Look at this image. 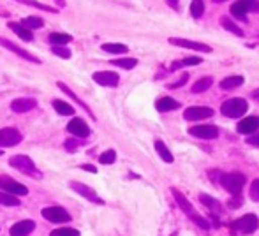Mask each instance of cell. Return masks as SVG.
I'll return each mask as SVG.
<instances>
[{
	"label": "cell",
	"instance_id": "obj_1",
	"mask_svg": "<svg viewBox=\"0 0 259 236\" xmlns=\"http://www.w3.org/2000/svg\"><path fill=\"white\" fill-rule=\"evenodd\" d=\"M247 111H249V103L245 99H240V97L228 99L221 106V113L228 118H242Z\"/></svg>",
	"mask_w": 259,
	"mask_h": 236
},
{
	"label": "cell",
	"instance_id": "obj_2",
	"mask_svg": "<svg viewBox=\"0 0 259 236\" xmlns=\"http://www.w3.org/2000/svg\"><path fill=\"white\" fill-rule=\"evenodd\" d=\"M9 166H13L14 169L21 171L23 175L35 176V178L41 176V173H39L37 168H35L34 161H32L30 157H27V155H13V157L9 159Z\"/></svg>",
	"mask_w": 259,
	"mask_h": 236
},
{
	"label": "cell",
	"instance_id": "obj_3",
	"mask_svg": "<svg viewBox=\"0 0 259 236\" xmlns=\"http://www.w3.org/2000/svg\"><path fill=\"white\" fill-rule=\"evenodd\" d=\"M221 185L229 192V194L236 196L242 194L243 185H245V176L242 173H226V175L221 176Z\"/></svg>",
	"mask_w": 259,
	"mask_h": 236
},
{
	"label": "cell",
	"instance_id": "obj_4",
	"mask_svg": "<svg viewBox=\"0 0 259 236\" xmlns=\"http://www.w3.org/2000/svg\"><path fill=\"white\" fill-rule=\"evenodd\" d=\"M231 227L243 234H252L259 227V219H257V215H254V213H247V215L236 219L235 222L231 224Z\"/></svg>",
	"mask_w": 259,
	"mask_h": 236
},
{
	"label": "cell",
	"instance_id": "obj_5",
	"mask_svg": "<svg viewBox=\"0 0 259 236\" xmlns=\"http://www.w3.org/2000/svg\"><path fill=\"white\" fill-rule=\"evenodd\" d=\"M0 191L7 192V194L18 196V198H20V196H27L28 194V188L25 187L23 183L13 180V178L7 176V175H0Z\"/></svg>",
	"mask_w": 259,
	"mask_h": 236
},
{
	"label": "cell",
	"instance_id": "obj_6",
	"mask_svg": "<svg viewBox=\"0 0 259 236\" xmlns=\"http://www.w3.org/2000/svg\"><path fill=\"white\" fill-rule=\"evenodd\" d=\"M41 215L52 224H65L71 220V215H69V213L65 212V208H62V206H48V208H42Z\"/></svg>",
	"mask_w": 259,
	"mask_h": 236
},
{
	"label": "cell",
	"instance_id": "obj_7",
	"mask_svg": "<svg viewBox=\"0 0 259 236\" xmlns=\"http://www.w3.org/2000/svg\"><path fill=\"white\" fill-rule=\"evenodd\" d=\"M21 139H23V136L18 129H13V127L0 129V148L16 147L18 143H21Z\"/></svg>",
	"mask_w": 259,
	"mask_h": 236
},
{
	"label": "cell",
	"instance_id": "obj_8",
	"mask_svg": "<svg viewBox=\"0 0 259 236\" xmlns=\"http://www.w3.org/2000/svg\"><path fill=\"white\" fill-rule=\"evenodd\" d=\"M167 41H169V44L178 46V48H187V50H192V52H201V53H211V48L208 44H203V42H198V41H191V39L169 37Z\"/></svg>",
	"mask_w": 259,
	"mask_h": 236
},
{
	"label": "cell",
	"instance_id": "obj_9",
	"mask_svg": "<svg viewBox=\"0 0 259 236\" xmlns=\"http://www.w3.org/2000/svg\"><path fill=\"white\" fill-rule=\"evenodd\" d=\"M69 187L72 188V191L76 192V194H79L81 198H85V199H89V201H92V203H96V205H103V199L97 196V192L94 191L92 187H89V185H85V183H81V181H71L69 183Z\"/></svg>",
	"mask_w": 259,
	"mask_h": 236
},
{
	"label": "cell",
	"instance_id": "obj_10",
	"mask_svg": "<svg viewBox=\"0 0 259 236\" xmlns=\"http://www.w3.org/2000/svg\"><path fill=\"white\" fill-rule=\"evenodd\" d=\"M213 117V110L208 106H191L184 111V118L187 122H198V120H205Z\"/></svg>",
	"mask_w": 259,
	"mask_h": 236
},
{
	"label": "cell",
	"instance_id": "obj_11",
	"mask_svg": "<svg viewBox=\"0 0 259 236\" xmlns=\"http://www.w3.org/2000/svg\"><path fill=\"white\" fill-rule=\"evenodd\" d=\"M0 46H4V48H7L9 52H13L14 55H18V57H21L23 60H27V62H32V64H41V60L37 59V57H34L32 53H28L27 50H23V48H20L18 44H14V42H11L9 39H6V37H0Z\"/></svg>",
	"mask_w": 259,
	"mask_h": 236
},
{
	"label": "cell",
	"instance_id": "obj_12",
	"mask_svg": "<svg viewBox=\"0 0 259 236\" xmlns=\"http://www.w3.org/2000/svg\"><path fill=\"white\" fill-rule=\"evenodd\" d=\"M254 2H256V0H236L229 11H231V14L236 18V20L247 23V14H249V11L252 9Z\"/></svg>",
	"mask_w": 259,
	"mask_h": 236
},
{
	"label": "cell",
	"instance_id": "obj_13",
	"mask_svg": "<svg viewBox=\"0 0 259 236\" xmlns=\"http://www.w3.org/2000/svg\"><path fill=\"white\" fill-rule=\"evenodd\" d=\"M94 81L101 86H118V81H120V76L113 71H99V72H94Z\"/></svg>",
	"mask_w": 259,
	"mask_h": 236
},
{
	"label": "cell",
	"instance_id": "obj_14",
	"mask_svg": "<svg viewBox=\"0 0 259 236\" xmlns=\"http://www.w3.org/2000/svg\"><path fill=\"white\" fill-rule=\"evenodd\" d=\"M189 134L199 139H215L219 136V129L215 125H194L189 129Z\"/></svg>",
	"mask_w": 259,
	"mask_h": 236
},
{
	"label": "cell",
	"instance_id": "obj_15",
	"mask_svg": "<svg viewBox=\"0 0 259 236\" xmlns=\"http://www.w3.org/2000/svg\"><path fill=\"white\" fill-rule=\"evenodd\" d=\"M67 130L74 137H87L90 134L89 123H87L83 118H78V117H74V118L71 120V122L67 123Z\"/></svg>",
	"mask_w": 259,
	"mask_h": 236
},
{
	"label": "cell",
	"instance_id": "obj_16",
	"mask_svg": "<svg viewBox=\"0 0 259 236\" xmlns=\"http://www.w3.org/2000/svg\"><path fill=\"white\" fill-rule=\"evenodd\" d=\"M35 106H37V101L32 99V97H20V99L11 103V110L14 113H27V111L34 110Z\"/></svg>",
	"mask_w": 259,
	"mask_h": 236
},
{
	"label": "cell",
	"instance_id": "obj_17",
	"mask_svg": "<svg viewBox=\"0 0 259 236\" xmlns=\"http://www.w3.org/2000/svg\"><path fill=\"white\" fill-rule=\"evenodd\" d=\"M35 229V222L34 220H20L11 227V236H28L32 231Z\"/></svg>",
	"mask_w": 259,
	"mask_h": 236
},
{
	"label": "cell",
	"instance_id": "obj_18",
	"mask_svg": "<svg viewBox=\"0 0 259 236\" xmlns=\"http://www.w3.org/2000/svg\"><path fill=\"white\" fill-rule=\"evenodd\" d=\"M259 129V117H245L236 125L240 134H254Z\"/></svg>",
	"mask_w": 259,
	"mask_h": 236
},
{
	"label": "cell",
	"instance_id": "obj_19",
	"mask_svg": "<svg viewBox=\"0 0 259 236\" xmlns=\"http://www.w3.org/2000/svg\"><path fill=\"white\" fill-rule=\"evenodd\" d=\"M171 194H173V198L177 199V203H178V206H180V208H182V212L187 213L189 217L196 215L194 208H192V203L189 201V199L185 198V196L182 194V192L178 191V188H171Z\"/></svg>",
	"mask_w": 259,
	"mask_h": 236
},
{
	"label": "cell",
	"instance_id": "obj_20",
	"mask_svg": "<svg viewBox=\"0 0 259 236\" xmlns=\"http://www.w3.org/2000/svg\"><path fill=\"white\" fill-rule=\"evenodd\" d=\"M57 86H58V88H60V90H62V92H64V93H67V96H69V97H71V99H72V101H74V103H76V104H79V106H81V108H83V110H85V111H87V113H89V117H90V118H94V120H96V115H94V113H92V110H90V108H89V106H87V104H85V103H83V101H81V99H79V97H78V96H76V93H74V90H71V88H69V86H67V85H65V83H62V81H58V83H57Z\"/></svg>",
	"mask_w": 259,
	"mask_h": 236
},
{
	"label": "cell",
	"instance_id": "obj_21",
	"mask_svg": "<svg viewBox=\"0 0 259 236\" xmlns=\"http://www.w3.org/2000/svg\"><path fill=\"white\" fill-rule=\"evenodd\" d=\"M180 108V103L175 99H171V97H162V99H159L155 103V110L159 111V113H167V111H175Z\"/></svg>",
	"mask_w": 259,
	"mask_h": 236
},
{
	"label": "cell",
	"instance_id": "obj_22",
	"mask_svg": "<svg viewBox=\"0 0 259 236\" xmlns=\"http://www.w3.org/2000/svg\"><path fill=\"white\" fill-rule=\"evenodd\" d=\"M9 28L18 35V37L23 39V41H34V34H32V30H28V28L23 27L21 23H14V21H11Z\"/></svg>",
	"mask_w": 259,
	"mask_h": 236
},
{
	"label": "cell",
	"instance_id": "obj_23",
	"mask_svg": "<svg viewBox=\"0 0 259 236\" xmlns=\"http://www.w3.org/2000/svg\"><path fill=\"white\" fill-rule=\"evenodd\" d=\"M154 147H155V152L159 154V157L162 159L164 162H167V164H171V162L175 161V157H173V154L169 152V148L164 145V141H160V139H157L155 143H154Z\"/></svg>",
	"mask_w": 259,
	"mask_h": 236
},
{
	"label": "cell",
	"instance_id": "obj_24",
	"mask_svg": "<svg viewBox=\"0 0 259 236\" xmlns=\"http://www.w3.org/2000/svg\"><path fill=\"white\" fill-rule=\"evenodd\" d=\"M243 76H228V78H224L221 81V88L222 90H235L238 88V86L243 85Z\"/></svg>",
	"mask_w": 259,
	"mask_h": 236
},
{
	"label": "cell",
	"instance_id": "obj_25",
	"mask_svg": "<svg viewBox=\"0 0 259 236\" xmlns=\"http://www.w3.org/2000/svg\"><path fill=\"white\" fill-rule=\"evenodd\" d=\"M53 108L55 111H57L58 115H64V117H72L74 115V106H71V104H67L65 101H60V99H55L53 101Z\"/></svg>",
	"mask_w": 259,
	"mask_h": 236
},
{
	"label": "cell",
	"instance_id": "obj_26",
	"mask_svg": "<svg viewBox=\"0 0 259 236\" xmlns=\"http://www.w3.org/2000/svg\"><path fill=\"white\" fill-rule=\"evenodd\" d=\"M221 25H222V28H224V30L231 32V34L236 35V37H243V30L238 27V25L235 23V21L229 20L228 16H222L221 18Z\"/></svg>",
	"mask_w": 259,
	"mask_h": 236
},
{
	"label": "cell",
	"instance_id": "obj_27",
	"mask_svg": "<svg viewBox=\"0 0 259 236\" xmlns=\"http://www.w3.org/2000/svg\"><path fill=\"white\" fill-rule=\"evenodd\" d=\"M213 85V78L211 76H205V78H199L198 81L192 85V92L194 93H203V92H206L210 86Z\"/></svg>",
	"mask_w": 259,
	"mask_h": 236
},
{
	"label": "cell",
	"instance_id": "obj_28",
	"mask_svg": "<svg viewBox=\"0 0 259 236\" xmlns=\"http://www.w3.org/2000/svg\"><path fill=\"white\" fill-rule=\"evenodd\" d=\"M199 201H201L208 210H211V212L221 213L222 206H221V203H219L215 198H211V196H208V194H201V196H199Z\"/></svg>",
	"mask_w": 259,
	"mask_h": 236
},
{
	"label": "cell",
	"instance_id": "obj_29",
	"mask_svg": "<svg viewBox=\"0 0 259 236\" xmlns=\"http://www.w3.org/2000/svg\"><path fill=\"white\" fill-rule=\"evenodd\" d=\"M71 41H72V37L69 34H60V32H53V34L50 35V42H52L53 46H65V44H69Z\"/></svg>",
	"mask_w": 259,
	"mask_h": 236
},
{
	"label": "cell",
	"instance_id": "obj_30",
	"mask_svg": "<svg viewBox=\"0 0 259 236\" xmlns=\"http://www.w3.org/2000/svg\"><path fill=\"white\" fill-rule=\"evenodd\" d=\"M18 2L25 4V6H30V7H37V9H41V11H46V13H52V14H57V13H60V11H58L57 7L46 6V4H41V2H37V0H18Z\"/></svg>",
	"mask_w": 259,
	"mask_h": 236
},
{
	"label": "cell",
	"instance_id": "obj_31",
	"mask_svg": "<svg viewBox=\"0 0 259 236\" xmlns=\"http://www.w3.org/2000/svg\"><path fill=\"white\" fill-rule=\"evenodd\" d=\"M111 65H115V67H122L125 69V71H131V69H134L138 65V60L136 59H113L111 60Z\"/></svg>",
	"mask_w": 259,
	"mask_h": 236
},
{
	"label": "cell",
	"instance_id": "obj_32",
	"mask_svg": "<svg viewBox=\"0 0 259 236\" xmlns=\"http://www.w3.org/2000/svg\"><path fill=\"white\" fill-rule=\"evenodd\" d=\"M21 25L27 27L28 30H37V28H41L42 25H45V21L37 16H28V18H23V20H21Z\"/></svg>",
	"mask_w": 259,
	"mask_h": 236
},
{
	"label": "cell",
	"instance_id": "obj_33",
	"mask_svg": "<svg viewBox=\"0 0 259 236\" xmlns=\"http://www.w3.org/2000/svg\"><path fill=\"white\" fill-rule=\"evenodd\" d=\"M0 205H4V206H20L21 201H20V198H18V196L7 194V192L0 191Z\"/></svg>",
	"mask_w": 259,
	"mask_h": 236
},
{
	"label": "cell",
	"instance_id": "obj_34",
	"mask_svg": "<svg viewBox=\"0 0 259 236\" xmlns=\"http://www.w3.org/2000/svg\"><path fill=\"white\" fill-rule=\"evenodd\" d=\"M103 52L106 53H127V46L125 44H118V42H106V44H103Z\"/></svg>",
	"mask_w": 259,
	"mask_h": 236
},
{
	"label": "cell",
	"instance_id": "obj_35",
	"mask_svg": "<svg viewBox=\"0 0 259 236\" xmlns=\"http://www.w3.org/2000/svg\"><path fill=\"white\" fill-rule=\"evenodd\" d=\"M203 13H205V2L203 0H192L191 4V14L194 20H199V18L203 16Z\"/></svg>",
	"mask_w": 259,
	"mask_h": 236
},
{
	"label": "cell",
	"instance_id": "obj_36",
	"mask_svg": "<svg viewBox=\"0 0 259 236\" xmlns=\"http://www.w3.org/2000/svg\"><path fill=\"white\" fill-rule=\"evenodd\" d=\"M115 161H116V152L115 150H106V152L101 154V157H99V162H101V164H104V166L113 164Z\"/></svg>",
	"mask_w": 259,
	"mask_h": 236
},
{
	"label": "cell",
	"instance_id": "obj_37",
	"mask_svg": "<svg viewBox=\"0 0 259 236\" xmlns=\"http://www.w3.org/2000/svg\"><path fill=\"white\" fill-rule=\"evenodd\" d=\"M50 236H79V231L72 229V227H58V229L52 231Z\"/></svg>",
	"mask_w": 259,
	"mask_h": 236
},
{
	"label": "cell",
	"instance_id": "obj_38",
	"mask_svg": "<svg viewBox=\"0 0 259 236\" xmlns=\"http://www.w3.org/2000/svg\"><path fill=\"white\" fill-rule=\"evenodd\" d=\"M52 52L53 55L60 57V59H71V50H67L65 46H53Z\"/></svg>",
	"mask_w": 259,
	"mask_h": 236
},
{
	"label": "cell",
	"instance_id": "obj_39",
	"mask_svg": "<svg viewBox=\"0 0 259 236\" xmlns=\"http://www.w3.org/2000/svg\"><path fill=\"white\" fill-rule=\"evenodd\" d=\"M187 81H189V74H187V72H184V74H182L180 78L177 79V81L169 83V85H167V88H180V86H184Z\"/></svg>",
	"mask_w": 259,
	"mask_h": 236
},
{
	"label": "cell",
	"instance_id": "obj_40",
	"mask_svg": "<svg viewBox=\"0 0 259 236\" xmlns=\"http://www.w3.org/2000/svg\"><path fill=\"white\" fill-rule=\"evenodd\" d=\"M191 219L194 220V222L198 224L201 229H210V224H208V220L205 219V217H201V215H198V213H196V215H192Z\"/></svg>",
	"mask_w": 259,
	"mask_h": 236
},
{
	"label": "cell",
	"instance_id": "obj_41",
	"mask_svg": "<svg viewBox=\"0 0 259 236\" xmlns=\"http://www.w3.org/2000/svg\"><path fill=\"white\" fill-rule=\"evenodd\" d=\"M250 198H252V201L259 203V178L254 180L252 185H250Z\"/></svg>",
	"mask_w": 259,
	"mask_h": 236
},
{
	"label": "cell",
	"instance_id": "obj_42",
	"mask_svg": "<svg viewBox=\"0 0 259 236\" xmlns=\"http://www.w3.org/2000/svg\"><path fill=\"white\" fill-rule=\"evenodd\" d=\"M203 62L201 57H187V59L182 60V64L184 65H199Z\"/></svg>",
	"mask_w": 259,
	"mask_h": 236
},
{
	"label": "cell",
	"instance_id": "obj_43",
	"mask_svg": "<svg viewBox=\"0 0 259 236\" xmlns=\"http://www.w3.org/2000/svg\"><path fill=\"white\" fill-rule=\"evenodd\" d=\"M78 147H79V141L78 139H67V141H65V150L74 152Z\"/></svg>",
	"mask_w": 259,
	"mask_h": 236
},
{
	"label": "cell",
	"instance_id": "obj_44",
	"mask_svg": "<svg viewBox=\"0 0 259 236\" xmlns=\"http://www.w3.org/2000/svg\"><path fill=\"white\" fill-rule=\"evenodd\" d=\"M240 205H242V198H240V194L233 196V199L229 201V206H231V208H238Z\"/></svg>",
	"mask_w": 259,
	"mask_h": 236
},
{
	"label": "cell",
	"instance_id": "obj_45",
	"mask_svg": "<svg viewBox=\"0 0 259 236\" xmlns=\"http://www.w3.org/2000/svg\"><path fill=\"white\" fill-rule=\"evenodd\" d=\"M81 169H85V171H90V173H96L97 171V169L94 168V166H90V164H83Z\"/></svg>",
	"mask_w": 259,
	"mask_h": 236
},
{
	"label": "cell",
	"instance_id": "obj_46",
	"mask_svg": "<svg viewBox=\"0 0 259 236\" xmlns=\"http://www.w3.org/2000/svg\"><path fill=\"white\" fill-rule=\"evenodd\" d=\"M182 62H173V64H171V71H177V69H180L182 67Z\"/></svg>",
	"mask_w": 259,
	"mask_h": 236
},
{
	"label": "cell",
	"instance_id": "obj_47",
	"mask_svg": "<svg viewBox=\"0 0 259 236\" xmlns=\"http://www.w3.org/2000/svg\"><path fill=\"white\" fill-rule=\"evenodd\" d=\"M250 97H252L254 101H257V103H259V88L252 90V93H250Z\"/></svg>",
	"mask_w": 259,
	"mask_h": 236
},
{
	"label": "cell",
	"instance_id": "obj_48",
	"mask_svg": "<svg viewBox=\"0 0 259 236\" xmlns=\"http://www.w3.org/2000/svg\"><path fill=\"white\" fill-rule=\"evenodd\" d=\"M166 2L169 4L171 7H175V9H177V7H178V2H180V0H166Z\"/></svg>",
	"mask_w": 259,
	"mask_h": 236
},
{
	"label": "cell",
	"instance_id": "obj_49",
	"mask_svg": "<svg viewBox=\"0 0 259 236\" xmlns=\"http://www.w3.org/2000/svg\"><path fill=\"white\" fill-rule=\"evenodd\" d=\"M252 13H259V0H256V2H254V6H252Z\"/></svg>",
	"mask_w": 259,
	"mask_h": 236
},
{
	"label": "cell",
	"instance_id": "obj_50",
	"mask_svg": "<svg viewBox=\"0 0 259 236\" xmlns=\"http://www.w3.org/2000/svg\"><path fill=\"white\" fill-rule=\"evenodd\" d=\"M58 7H65V0H55Z\"/></svg>",
	"mask_w": 259,
	"mask_h": 236
},
{
	"label": "cell",
	"instance_id": "obj_51",
	"mask_svg": "<svg viewBox=\"0 0 259 236\" xmlns=\"http://www.w3.org/2000/svg\"><path fill=\"white\" fill-rule=\"evenodd\" d=\"M213 2H219V4H221V2H226V0H213Z\"/></svg>",
	"mask_w": 259,
	"mask_h": 236
},
{
	"label": "cell",
	"instance_id": "obj_52",
	"mask_svg": "<svg viewBox=\"0 0 259 236\" xmlns=\"http://www.w3.org/2000/svg\"><path fill=\"white\" fill-rule=\"evenodd\" d=\"M2 154H4V152H2V150H0V155H2Z\"/></svg>",
	"mask_w": 259,
	"mask_h": 236
}]
</instances>
